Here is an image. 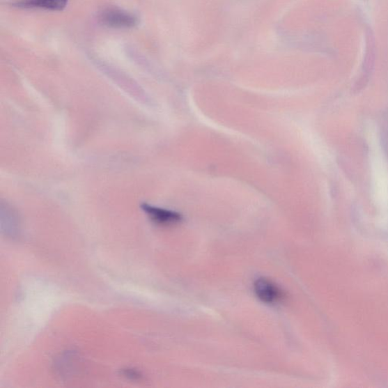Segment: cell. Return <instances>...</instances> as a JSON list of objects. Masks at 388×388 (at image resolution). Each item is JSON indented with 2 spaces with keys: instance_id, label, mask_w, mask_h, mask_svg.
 <instances>
[{
  "instance_id": "cell-3",
  "label": "cell",
  "mask_w": 388,
  "mask_h": 388,
  "mask_svg": "<svg viewBox=\"0 0 388 388\" xmlns=\"http://www.w3.org/2000/svg\"><path fill=\"white\" fill-rule=\"evenodd\" d=\"M142 208L148 215V217L159 225L171 226L175 225L183 220L182 215L166 210L157 208L148 204H143Z\"/></svg>"
},
{
  "instance_id": "cell-2",
  "label": "cell",
  "mask_w": 388,
  "mask_h": 388,
  "mask_svg": "<svg viewBox=\"0 0 388 388\" xmlns=\"http://www.w3.org/2000/svg\"><path fill=\"white\" fill-rule=\"evenodd\" d=\"M254 290L257 297L265 304L279 303L286 298V294L280 288L269 279L263 278L255 281Z\"/></svg>"
},
{
  "instance_id": "cell-1",
  "label": "cell",
  "mask_w": 388,
  "mask_h": 388,
  "mask_svg": "<svg viewBox=\"0 0 388 388\" xmlns=\"http://www.w3.org/2000/svg\"><path fill=\"white\" fill-rule=\"evenodd\" d=\"M100 20L103 24L114 29H130L137 24L134 15L118 8H107L101 13Z\"/></svg>"
},
{
  "instance_id": "cell-4",
  "label": "cell",
  "mask_w": 388,
  "mask_h": 388,
  "mask_svg": "<svg viewBox=\"0 0 388 388\" xmlns=\"http://www.w3.org/2000/svg\"><path fill=\"white\" fill-rule=\"evenodd\" d=\"M68 0H22L17 6L24 8H39L60 11L66 6Z\"/></svg>"
}]
</instances>
